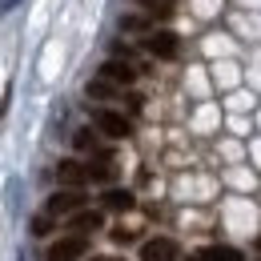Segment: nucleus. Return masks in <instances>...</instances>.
Wrapping results in <instances>:
<instances>
[{
	"instance_id": "obj_5",
	"label": "nucleus",
	"mask_w": 261,
	"mask_h": 261,
	"mask_svg": "<svg viewBox=\"0 0 261 261\" xmlns=\"http://www.w3.org/2000/svg\"><path fill=\"white\" fill-rule=\"evenodd\" d=\"M89 253V237H76V233H68L61 241H53L48 249H44V261H81Z\"/></svg>"
},
{
	"instance_id": "obj_15",
	"label": "nucleus",
	"mask_w": 261,
	"mask_h": 261,
	"mask_svg": "<svg viewBox=\"0 0 261 261\" xmlns=\"http://www.w3.org/2000/svg\"><path fill=\"white\" fill-rule=\"evenodd\" d=\"M29 229H33V237H48V233L57 229V217H48V213H36Z\"/></svg>"
},
{
	"instance_id": "obj_9",
	"label": "nucleus",
	"mask_w": 261,
	"mask_h": 261,
	"mask_svg": "<svg viewBox=\"0 0 261 261\" xmlns=\"http://www.w3.org/2000/svg\"><path fill=\"white\" fill-rule=\"evenodd\" d=\"M57 181H61V189H85V185H89L85 161H76V157H65V161L57 165Z\"/></svg>"
},
{
	"instance_id": "obj_20",
	"label": "nucleus",
	"mask_w": 261,
	"mask_h": 261,
	"mask_svg": "<svg viewBox=\"0 0 261 261\" xmlns=\"http://www.w3.org/2000/svg\"><path fill=\"white\" fill-rule=\"evenodd\" d=\"M257 249H261V233H257Z\"/></svg>"
},
{
	"instance_id": "obj_14",
	"label": "nucleus",
	"mask_w": 261,
	"mask_h": 261,
	"mask_svg": "<svg viewBox=\"0 0 261 261\" xmlns=\"http://www.w3.org/2000/svg\"><path fill=\"white\" fill-rule=\"evenodd\" d=\"M137 4L145 8V16H157V20H169V16H173V8H177L173 0H137Z\"/></svg>"
},
{
	"instance_id": "obj_4",
	"label": "nucleus",
	"mask_w": 261,
	"mask_h": 261,
	"mask_svg": "<svg viewBox=\"0 0 261 261\" xmlns=\"http://www.w3.org/2000/svg\"><path fill=\"white\" fill-rule=\"evenodd\" d=\"M85 173H89V181H97V185H113V177H117V153L100 145L97 153L85 161Z\"/></svg>"
},
{
	"instance_id": "obj_6",
	"label": "nucleus",
	"mask_w": 261,
	"mask_h": 261,
	"mask_svg": "<svg viewBox=\"0 0 261 261\" xmlns=\"http://www.w3.org/2000/svg\"><path fill=\"white\" fill-rule=\"evenodd\" d=\"M100 81H109V85H117V89H133L137 85V76H141V68L129 65V61H117V57H109L97 72Z\"/></svg>"
},
{
	"instance_id": "obj_17",
	"label": "nucleus",
	"mask_w": 261,
	"mask_h": 261,
	"mask_svg": "<svg viewBox=\"0 0 261 261\" xmlns=\"http://www.w3.org/2000/svg\"><path fill=\"white\" fill-rule=\"evenodd\" d=\"M12 4H20V0H0V16H4V12H12Z\"/></svg>"
},
{
	"instance_id": "obj_19",
	"label": "nucleus",
	"mask_w": 261,
	"mask_h": 261,
	"mask_svg": "<svg viewBox=\"0 0 261 261\" xmlns=\"http://www.w3.org/2000/svg\"><path fill=\"white\" fill-rule=\"evenodd\" d=\"M189 261H205V257H201V253H193V257H189Z\"/></svg>"
},
{
	"instance_id": "obj_16",
	"label": "nucleus",
	"mask_w": 261,
	"mask_h": 261,
	"mask_svg": "<svg viewBox=\"0 0 261 261\" xmlns=\"http://www.w3.org/2000/svg\"><path fill=\"white\" fill-rule=\"evenodd\" d=\"M121 29H125V33H149V16H125V20H121Z\"/></svg>"
},
{
	"instance_id": "obj_12",
	"label": "nucleus",
	"mask_w": 261,
	"mask_h": 261,
	"mask_svg": "<svg viewBox=\"0 0 261 261\" xmlns=\"http://www.w3.org/2000/svg\"><path fill=\"white\" fill-rule=\"evenodd\" d=\"M72 149H76V153H85V157H93V153L100 149V133L93 129V125L76 129V133H72Z\"/></svg>"
},
{
	"instance_id": "obj_18",
	"label": "nucleus",
	"mask_w": 261,
	"mask_h": 261,
	"mask_svg": "<svg viewBox=\"0 0 261 261\" xmlns=\"http://www.w3.org/2000/svg\"><path fill=\"white\" fill-rule=\"evenodd\" d=\"M93 261H125V257H93Z\"/></svg>"
},
{
	"instance_id": "obj_11",
	"label": "nucleus",
	"mask_w": 261,
	"mask_h": 261,
	"mask_svg": "<svg viewBox=\"0 0 261 261\" xmlns=\"http://www.w3.org/2000/svg\"><path fill=\"white\" fill-rule=\"evenodd\" d=\"M85 93H89L93 100H100V105H113V100H125V93H129V89H117V85H109V81H100V76H93Z\"/></svg>"
},
{
	"instance_id": "obj_7",
	"label": "nucleus",
	"mask_w": 261,
	"mask_h": 261,
	"mask_svg": "<svg viewBox=\"0 0 261 261\" xmlns=\"http://www.w3.org/2000/svg\"><path fill=\"white\" fill-rule=\"evenodd\" d=\"M105 229V213L100 209H76L72 217H68V233H76V237H93V233H100Z\"/></svg>"
},
{
	"instance_id": "obj_13",
	"label": "nucleus",
	"mask_w": 261,
	"mask_h": 261,
	"mask_svg": "<svg viewBox=\"0 0 261 261\" xmlns=\"http://www.w3.org/2000/svg\"><path fill=\"white\" fill-rule=\"evenodd\" d=\"M205 261H245L241 249H233V245H205V249H197Z\"/></svg>"
},
{
	"instance_id": "obj_10",
	"label": "nucleus",
	"mask_w": 261,
	"mask_h": 261,
	"mask_svg": "<svg viewBox=\"0 0 261 261\" xmlns=\"http://www.w3.org/2000/svg\"><path fill=\"white\" fill-rule=\"evenodd\" d=\"M133 205H137L133 189H121V185H105V193H100V209H109V213H129Z\"/></svg>"
},
{
	"instance_id": "obj_3",
	"label": "nucleus",
	"mask_w": 261,
	"mask_h": 261,
	"mask_svg": "<svg viewBox=\"0 0 261 261\" xmlns=\"http://www.w3.org/2000/svg\"><path fill=\"white\" fill-rule=\"evenodd\" d=\"M85 205H89L85 189H57V193L44 201V209H40V213H48V217H57V221H61V217H72V213H76V209H85Z\"/></svg>"
},
{
	"instance_id": "obj_2",
	"label": "nucleus",
	"mask_w": 261,
	"mask_h": 261,
	"mask_svg": "<svg viewBox=\"0 0 261 261\" xmlns=\"http://www.w3.org/2000/svg\"><path fill=\"white\" fill-rule=\"evenodd\" d=\"M141 44H145V53L153 61H177L181 57V40H177V33H169V29H149V33L141 36Z\"/></svg>"
},
{
	"instance_id": "obj_8",
	"label": "nucleus",
	"mask_w": 261,
	"mask_h": 261,
	"mask_svg": "<svg viewBox=\"0 0 261 261\" xmlns=\"http://www.w3.org/2000/svg\"><path fill=\"white\" fill-rule=\"evenodd\" d=\"M141 261H181V245L173 237H149L141 245Z\"/></svg>"
},
{
	"instance_id": "obj_1",
	"label": "nucleus",
	"mask_w": 261,
	"mask_h": 261,
	"mask_svg": "<svg viewBox=\"0 0 261 261\" xmlns=\"http://www.w3.org/2000/svg\"><path fill=\"white\" fill-rule=\"evenodd\" d=\"M93 129H97L100 137H109V141H129L133 133H137V125H133V117L125 109L97 105V109H93Z\"/></svg>"
}]
</instances>
